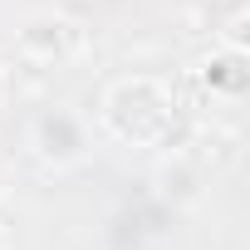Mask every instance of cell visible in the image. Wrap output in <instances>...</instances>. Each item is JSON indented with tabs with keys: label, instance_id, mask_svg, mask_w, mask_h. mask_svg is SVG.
I'll use <instances>...</instances> for the list:
<instances>
[{
	"label": "cell",
	"instance_id": "1",
	"mask_svg": "<svg viewBox=\"0 0 250 250\" xmlns=\"http://www.w3.org/2000/svg\"><path fill=\"white\" fill-rule=\"evenodd\" d=\"M103 123L123 143H157L172 128V98L157 79H123L103 98Z\"/></svg>",
	"mask_w": 250,
	"mask_h": 250
}]
</instances>
